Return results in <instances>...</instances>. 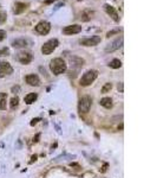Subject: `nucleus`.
<instances>
[{
    "label": "nucleus",
    "instance_id": "1",
    "mask_svg": "<svg viewBox=\"0 0 157 178\" xmlns=\"http://www.w3.org/2000/svg\"><path fill=\"white\" fill-rule=\"evenodd\" d=\"M50 69H51V71L55 75H60V74H63V73H65V71H66L67 65L64 62V60L55 58V60H52L50 62Z\"/></svg>",
    "mask_w": 157,
    "mask_h": 178
},
{
    "label": "nucleus",
    "instance_id": "2",
    "mask_svg": "<svg viewBox=\"0 0 157 178\" xmlns=\"http://www.w3.org/2000/svg\"><path fill=\"white\" fill-rule=\"evenodd\" d=\"M97 76H98V73L96 70H88L86 73L82 76V78H80V81H79V84L82 85V87H88V85H90L96 78H97Z\"/></svg>",
    "mask_w": 157,
    "mask_h": 178
},
{
    "label": "nucleus",
    "instance_id": "3",
    "mask_svg": "<svg viewBox=\"0 0 157 178\" xmlns=\"http://www.w3.org/2000/svg\"><path fill=\"white\" fill-rule=\"evenodd\" d=\"M58 45H59V42H58V39H56V38L47 41V42L41 46V52H43V55H50L51 52H53V51L57 49Z\"/></svg>",
    "mask_w": 157,
    "mask_h": 178
},
{
    "label": "nucleus",
    "instance_id": "4",
    "mask_svg": "<svg viewBox=\"0 0 157 178\" xmlns=\"http://www.w3.org/2000/svg\"><path fill=\"white\" fill-rule=\"evenodd\" d=\"M91 103H92V100L90 96L85 95L83 96L80 100H79V103H78V109L80 113H88L91 108Z\"/></svg>",
    "mask_w": 157,
    "mask_h": 178
},
{
    "label": "nucleus",
    "instance_id": "5",
    "mask_svg": "<svg viewBox=\"0 0 157 178\" xmlns=\"http://www.w3.org/2000/svg\"><path fill=\"white\" fill-rule=\"evenodd\" d=\"M12 73H13V68L8 62H6V61L0 62V77L3 78L7 75H11Z\"/></svg>",
    "mask_w": 157,
    "mask_h": 178
},
{
    "label": "nucleus",
    "instance_id": "6",
    "mask_svg": "<svg viewBox=\"0 0 157 178\" xmlns=\"http://www.w3.org/2000/svg\"><path fill=\"white\" fill-rule=\"evenodd\" d=\"M50 30H51V25H50L48 22H44V20L43 22H39L37 24V26H36V31L39 34H43V36L47 34L50 32Z\"/></svg>",
    "mask_w": 157,
    "mask_h": 178
},
{
    "label": "nucleus",
    "instance_id": "7",
    "mask_svg": "<svg viewBox=\"0 0 157 178\" xmlns=\"http://www.w3.org/2000/svg\"><path fill=\"white\" fill-rule=\"evenodd\" d=\"M100 37H98V36H93V37L91 38H84V39H80V44L84 45V46H95L97 44L100 43Z\"/></svg>",
    "mask_w": 157,
    "mask_h": 178
},
{
    "label": "nucleus",
    "instance_id": "8",
    "mask_svg": "<svg viewBox=\"0 0 157 178\" xmlns=\"http://www.w3.org/2000/svg\"><path fill=\"white\" fill-rule=\"evenodd\" d=\"M122 45H123V37H119V38H117L116 41H113L111 44H109V45L105 48V51H107V52H113V51L118 50Z\"/></svg>",
    "mask_w": 157,
    "mask_h": 178
},
{
    "label": "nucleus",
    "instance_id": "9",
    "mask_svg": "<svg viewBox=\"0 0 157 178\" xmlns=\"http://www.w3.org/2000/svg\"><path fill=\"white\" fill-rule=\"evenodd\" d=\"M17 58H18V61H19L21 64H28V63L32 61V55H31V52L21 51V52L18 53Z\"/></svg>",
    "mask_w": 157,
    "mask_h": 178
},
{
    "label": "nucleus",
    "instance_id": "10",
    "mask_svg": "<svg viewBox=\"0 0 157 178\" xmlns=\"http://www.w3.org/2000/svg\"><path fill=\"white\" fill-rule=\"evenodd\" d=\"M104 8H105V11H107V13L112 18V19L116 22V23H118L119 22V17H118V13H117V11L115 10V7L113 6H111V5H109V4H105L104 5Z\"/></svg>",
    "mask_w": 157,
    "mask_h": 178
},
{
    "label": "nucleus",
    "instance_id": "11",
    "mask_svg": "<svg viewBox=\"0 0 157 178\" xmlns=\"http://www.w3.org/2000/svg\"><path fill=\"white\" fill-rule=\"evenodd\" d=\"M82 31V26L79 25H70V26H66L63 29V33L65 34H76V33H79Z\"/></svg>",
    "mask_w": 157,
    "mask_h": 178
},
{
    "label": "nucleus",
    "instance_id": "12",
    "mask_svg": "<svg viewBox=\"0 0 157 178\" xmlns=\"http://www.w3.org/2000/svg\"><path fill=\"white\" fill-rule=\"evenodd\" d=\"M25 80H26V82H27L30 85H32V87H38V85H40V78H39L37 75H34V74L27 75Z\"/></svg>",
    "mask_w": 157,
    "mask_h": 178
},
{
    "label": "nucleus",
    "instance_id": "13",
    "mask_svg": "<svg viewBox=\"0 0 157 178\" xmlns=\"http://www.w3.org/2000/svg\"><path fill=\"white\" fill-rule=\"evenodd\" d=\"M70 64H71V68L79 69L84 65V60L79 57H70Z\"/></svg>",
    "mask_w": 157,
    "mask_h": 178
},
{
    "label": "nucleus",
    "instance_id": "14",
    "mask_svg": "<svg viewBox=\"0 0 157 178\" xmlns=\"http://www.w3.org/2000/svg\"><path fill=\"white\" fill-rule=\"evenodd\" d=\"M28 45V42L27 39L25 38H19V39H15L12 42V46L15 48V49H21V48H26Z\"/></svg>",
    "mask_w": 157,
    "mask_h": 178
},
{
    "label": "nucleus",
    "instance_id": "15",
    "mask_svg": "<svg viewBox=\"0 0 157 178\" xmlns=\"http://www.w3.org/2000/svg\"><path fill=\"white\" fill-rule=\"evenodd\" d=\"M27 5L24 4V3H15L14 4V7H13V13L14 14H21L23 12H25Z\"/></svg>",
    "mask_w": 157,
    "mask_h": 178
},
{
    "label": "nucleus",
    "instance_id": "16",
    "mask_svg": "<svg viewBox=\"0 0 157 178\" xmlns=\"http://www.w3.org/2000/svg\"><path fill=\"white\" fill-rule=\"evenodd\" d=\"M7 106V94L6 93H0V109L5 111Z\"/></svg>",
    "mask_w": 157,
    "mask_h": 178
},
{
    "label": "nucleus",
    "instance_id": "17",
    "mask_svg": "<svg viewBox=\"0 0 157 178\" xmlns=\"http://www.w3.org/2000/svg\"><path fill=\"white\" fill-rule=\"evenodd\" d=\"M100 106H103L104 108H108V109H110L111 107H112V99L111 97H103L102 100H100Z\"/></svg>",
    "mask_w": 157,
    "mask_h": 178
},
{
    "label": "nucleus",
    "instance_id": "18",
    "mask_svg": "<svg viewBox=\"0 0 157 178\" xmlns=\"http://www.w3.org/2000/svg\"><path fill=\"white\" fill-rule=\"evenodd\" d=\"M37 97H38V95L36 93H31V94H28V95L25 96V102L27 104H31V103H33L34 101L37 100Z\"/></svg>",
    "mask_w": 157,
    "mask_h": 178
},
{
    "label": "nucleus",
    "instance_id": "19",
    "mask_svg": "<svg viewBox=\"0 0 157 178\" xmlns=\"http://www.w3.org/2000/svg\"><path fill=\"white\" fill-rule=\"evenodd\" d=\"M19 104V97L18 96H13L11 99V102H10V106H11V109H15L17 107Z\"/></svg>",
    "mask_w": 157,
    "mask_h": 178
},
{
    "label": "nucleus",
    "instance_id": "20",
    "mask_svg": "<svg viewBox=\"0 0 157 178\" xmlns=\"http://www.w3.org/2000/svg\"><path fill=\"white\" fill-rule=\"evenodd\" d=\"M109 67H110V68H112V69H118V68H120V67H122V62H120L119 60L115 58V60H112V61L110 62Z\"/></svg>",
    "mask_w": 157,
    "mask_h": 178
},
{
    "label": "nucleus",
    "instance_id": "21",
    "mask_svg": "<svg viewBox=\"0 0 157 178\" xmlns=\"http://www.w3.org/2000/svg\"><path fill=\"white\" fill-rule=\"evenodd\" d=\"M91 15H92V12H89V11H85V12H83L82 13V19L84 20V22H88L90 18H91Z\"/></svg>",
    "mask_w": 157,
    "mask_h": 178
},
{
    "label": "nucleus",
    "instance_id": "22",
    "mask_svg": "<svg viewBox=\"0 0 157 178\" xmlns=\"http://www.w3.org/2000/svg\"><path fill=\"white\" fill-rule=\"evenodd\" d=\"M111 88H112V84L111 83H105V84H104V87L102 88V93H108V92H110Z\"/></svg>",
    "mask_w": 157,
    "mask_h": 178
},
{
    "label": "nucleus",
    "instance_id": "23",
    "mask_svg": "<svg viewBox=\"0 0 157 178\" xmlns=\"http://www.w3.org/2000/svg\"><path fill=\"white\" fill-rule=\"evenodd\" d=\"M10 53V50L7 48H3V49H0V57L1 56H7Z\"/></svg>",
    "mask_w": 157,
    "mask_h": 178
},
{
    "label": "nucleus",
    "instance_id": "24",
    "mask_svg": "<svg viewBox=\"0 0 157 178\" xmlns=\"http://www.w3.org/2000/svg\"><path fill=\"white\" fill-rule=\"evenodd\" d=\"M6 13L5 12H0V24H3L6 22Z\"/></svg>",
    "mask_w": 157,
    "mask_h": 178
},
{
    "label": "nucleus",
    "instance_id": "25",
    "mask_svg": "<svg viewBox=\"0 0 157 178\" xmlns=\"http://www.w3.org/2000/svg\"><path fill=\"white\" fill-rule=\"evenodd\" d=\"M6 37V31L5 30H0V42L4 41Z\"/></svg>",
    "mask_w": 157,
    "mask_h": 178
},
{
    "label": "nucleus",
    "instance_id": "26",
    "mask_svg": "<svg viewBox=\"0 0 157 178\" xmlns=\"http://www.w3.org/2000/svg\"><path fill=\"white\" fill-rule=\"evenodd\" d=\"M12 93H14V94H17V93H19V90H20V87L19 85H14V87H12Z\"/></svg>",
    "mask_w": 157,
    "mask_h": 178
},
{
    "label": "nucleus",
    "instance_id": "27",
    "mask_svg": "<svg viewBox=\"0 0 157 178\" xmlns=\"http://www.w3.org/2000/svg\"><path fill=\"white\" fill-rule=\"evenodd\" d=\"M39 120H40L39 118H37V119H33V120L31 121V126H34V125H36V123H37V122H38Z\"/></svg>",
    "mask_w": 157,
    "mask_h": 178
},
{
    "label": "nucleus",
    "instance_id": "28",
    "mask_svg": "<svg viewBox=\"0 0 157 178\" xmlns=\"http://www.w3.org/2000/svg\"><path fill=\"white\" fill-rule=\"evenodd\" d=\"M118 32V30H115V31H110V32H108L107 33V37H110V36H112L113 33H117Z\"/></svg>",
    "mask_w": 157,
    "mask_h": 178
},
{
    "label": "nucleus",
    "instance_id": "29",
    "mask_svg": "<svg viewBox=\"0 0 157 178\" xmlns=\"http://www.w3.org/2000/svg\"><path fill=\"white\" fill-rule=\"evenodd\" d=\"M39 138H40V134H37L36 137L33 138V142H38V139H39Z\"/></svg>",
    "mask_w": 157,
    "mask_h": 178
},
{
    "label": "nucleus",
    "instance_id": "30",
    "mask_svg": "<svg viewBox=\"0 0 157 178\" xmlns=\"http://www.w3.org/2000/svg\"><path fill=\"white\" fill-rule=\"evenodd\" d=\"M36 160H37V156L34 154V156H32V160H31L30 163H33V162H36Z\"/></svg>",
    "mask_w": 157,
    "mask_h": 178
},
{
    "label": "nucleus",
    "instance_id": "31",
    "mask_svg": "<svg viewBox=\"0 0 157 178\" xmlns=\"http://www.w3.org/2000/svg\"><path fill=\"white\" fill-rule=\"evenodd\" d=\"M56 1V0H45V4H51V3H53Z\"/></svg>",
    "mask_w": 157,
    "mask_h": 178
},
{
    "label": "nucleus",
    "instance_id": "32",
    "mask_svg": "<svg viewBox=\"0 0 157 178\" xmlns=\"http://www.w3.org/2000/svg\"><path fill=\"white\" fill-rule=\"evenodd\" d=\"M78 1H82V0H78Z\"/></svg>",
    "mask_w": 157,
    "mask_h": 178
}]
</instances>
